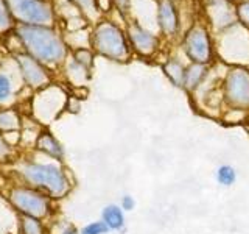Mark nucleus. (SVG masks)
<instances>
[{
  "label": "nucleus",
  "mask_w": 249,
  "mask_h": 234,
  "mask_svg": "<svg viewBox=\"0 0 249 234\" xmlns=\"http://www.w3.org/2000/svg\"><path fill=\"white\" fill-rule=\"evenodd\" d=\"M18 35L37 61H42L45 64H58L66 57L64 44L49 28L22 25L18 30Z\"/></svg>",
  "instance_id": "nucleus-1"
},
{
  "label": "nucleus",
  "mask_w": 249,
  "mask_h": 234,
  "mask_svg": "<svg viewBox=\"0 0 249 234\" xmlns=\"http://www.w3.org/2000/svg\"><path fill=\"white\" fill-rule=\"evenodd\" d=\"M19 172L28 183L42 187L54 198L64 197L70 191V183L66 174L54 164H25Z\"/></svg>",
  "instance_id": "nucleus-2"
},
{
  "label": "nucleus",
  "mask_w": 249,
  "mask_h": 234,
  "mask_svg": "<svg viewBox=\"0 0 249 234\" xmlns=\"http://www.w3.org/2000/svg\"><path fill=\"white\" fill-rule=\"evenodd\" d=\"M224 100L232 109L245 111L249 108V70L233 67L226 74Z\"/></svg>",
  "instance_id": "nucleus-3"
},
{
  "label": "nucleus",
  "mask_w": 249,
  "mask_h": 234,
  "mask_svg": "<svg viewBox=\"0 0 249 234\" xmlns=\"http://www.w3.org/2000/svg\"><path fill=\"white\" fill-rule=\"evenodd\" d=\"M93 45L101 55L111 59L123 61L129 57L123 35L112 23H101L97 28L95 36H93Z\"/></svg>",
  "instance_id": "nucleus-4"
},
{
  "label": "nucleus",
  "mask_w": 249,
  "mask_h": 234,
  "mask_svg": "<svg viewBox=\"0 0 249 234\" xmlns=\"http://www.w3.org/2000/svg\"><path fill=\"white\" fill-rule=\"evenodd\" d=\"M13 16L30 25H47L53 19L50 6L42 0H8Z\"/></svg>",
  "instance_id": "nucleus-5"
},
{
  "label": "nucleus",
  "mask_w": 249,
  "mask_h": 234,
  "mask_svg": "<svg viewBox=\"0 0 249 234\" xmlns=\"http://www.w3.org/2000/svg\"><path fill=\"white\" fill-rule=\"evenodd\" d=\"M10 200L14 208H18L20 213L25 215L41 218L49 214V200H47L42 194L35 192L31 189H23V187H18L13 189L10 194Z\"/></svg>",
  "instance_id": "nucleus-6"
},
{
  "label": "nucleus",
  "mask_w": 249,
  "mask_h": 234,
  "mask_svg": "<svg viewBox=\"0 0 249 234\" xmlns=\"http://www.w3.org/2000/svg\"><path fill=\"white\" fill-rule=\"evenodd\" d=\"M185 52L193 62L199 64H207L212 58V49H210V41L207 31L201 25H195L189 35L185 36Z\"/></svg>",
  "instance_id": "nucleus-7"
},
{
  "label": "nucleus",
  "mask_w": 249,
  "mask_h": 234,
  "mask_svg": "<svg viewBox=\"0 0 249 234\" xmlns=\"http://www.w3.org/2000/svg\"><path fill=\"white\" fill-rule=\"evenodd\" d=\"M18 61L20 66V72L23 75V80L30 86H33V88H42V86L49 83V75L45 74V70L39 66V62L35 58L27 57V55H19Z\"/></svg>",
  "instance_id": "nucleus-8"
},
{
  "label": "nucleus",
  "mask_w": 249,
  "mask_h": 234,
  "mask_svg": "<svg viewBox=\"0 0 249 234\" xmlns=\"http://www.w3.org/2000/svg\"><path fill=\"white\" fill-rule=\"evenodd\" d=\"M129 39L132 45L136 47L139 53L142 55H151L156 47H158V39L151 33H148L143 28H140L136 23H132L129 27Z\"/></svg>",
  "instance_id": "nucleus-9"
},
{
  "label": "nucleus",
  "mask_w": 249,
  "mask_h": 234,
  "mask_svg": "<svg viewBox=\"0 0 249 234\" xmlns=\"http://www.w3.org/2000/svg\"><path fill=\"white\" fill-rule=\"evenodd\" d=\"M159 23L163 33L175 35L178 30V18L175 6L170 0H160L159 2Z\"/></svg>",
  "instance_id": "nucleus-10"
},
{
  "label": "nucleus",
  "mask_w": 249,
  "mask_h": 234,
  "mask_svg": "<svg viewBox=\"0 0 249 234\" xmlns=\"http://www.w3.org/2000/svg\"><path fill=\"white\" fill-rule=\"evenodd\" d=\"M206 75H207V64L193 62L192 66H189L185 69L184 88L189 92H193L202 83V80H204Z\"/></svg>",
  "instance_id": "nucleus-11"
},
{
  "label": "nucleus",
  "mask_w": 249,
  "mask_h": 234,
  "mask_svg": "<svg viewBox=\"0 0 249 234\" xmlns=\"http://www.w3.org/2000/svg\"><path fill=\"white\" fill-rule=\"evenodd\" d=\"M36 145L39 150H42L44 153H47L54 159H62V156H64V148H62V145L52 135H49V133L39 135Z\"/></svg>",
  "instance_id": "nucleus-12"
},
{
  "label": "nucleus",
  "mask_w": 249,
  "mask_h": 234,
  "mask_svg": "<svg viewBox=\"0 0 249 234\" xmlns=\"http://www.w3.org/2000/svg\"><path fill=\"white\" fill-rule=\"evenodd\" d=\"M103 222L106 223V226L109 230L114 231H122L124 228V214L122 206L117 205H109L103 209Z\"/></svg>",
  "instance_id": "nucleus-13"
},
{
  "label": "nucleus",
  "mask_w": 249,
  "mask_h": 234,
  "mask_svg": "<svg viewBox=\"0 0 249 234\" xmlns=\"http://www.w3.org/2000/svg\"><path fill=\"white\" fill-rule=\"evenodd\" d=\"M163 70H165L167 77L170 78L171 81H173L176 86H181L184 88V78H185V67L181 64V62H178L175 59H170L165 62V66H163Z\"/></svg>",
  "instance_id": "nucleus-14"
},
{
  "label": "nucleus",
  "mask_w": 249,
  "mask_h": 234,
  "mask_svg": "<svg viewBox=\"0 0 249 234\" xmlns=\"http://www.w3.org/2000/svg\"><path fill=\"white\" fill-rule=\"evenodd\" d=\"M216 181L224 187H229L237 181V172L232 166H221L216 169Z\"/></svg>",
  "instance_id": "nucleus-15"
},
{
  "label": "nucleus",
  "mask_w": 249,
  "mask_h": 234,
  "mask_svg": "<svg viewBox=\"0 0 249 234\" xmlns=\"http://www.w3.org/2000/svg\"><path fill=\"white\" fill-rule=\"evenodd\" d=\"M19 128V117L13 111L0 113V130L3 131H16Z\"/></svg>",
  "instance_id": "nucleus-16"
},
{
  "label": "nucleus",
  "mask_w": 249,
  "mask_h": 234,
  "mask_svg": "<svg viewBox=\"0 0 249 234\" xmlns=\"http://www.w3.org/2000/svg\"><path fill=\"white\" fill-rule=\"evenodd\" d=\"M20 223H22V233L23 234H44V228H42L41 222L35 217L23 215L20 218Z\"/></svg>",
  "instance_id": "nucleus-17"
},
{
  "label": "nucleus",
  "mask_w": 249,
  "mask_h": 234,
  "mask_svg": "<svg viewBox=\"0 0 249 234\" xmlns=\"http://www.w3.org/2000/svg\"><path fill=\"white\" fill-rule=\"evenodd\" d=\"M13 96V83L11 77L5 72H0V103H6L10 101Z\"/></svg>",
  "instance_id": "nucleus-18"
},
{
  "label": "nucleus",
  "mask_w": 249,
  "mask_h": 234,
  "mask_svg": "<svg viewBox=\"0 0 249 234\" xmlns=\"http://www.w3.org/2000/svg\"><path fill=\"white\" fill-rule=\"evenodd\" d=\"M67 70H69L70 78H72L75 83H81V81L86 80V78H88V70L89 69H86L84 66L80 64V62L73 61V62H70V64H69Z\"/></svg>",
  "instance_id": "nucleus-19"
},
{
  "label": "nucleus",
  "mask_w": 249,
  "mask_h": 234,
  "mask_svg": "<svg viewBox=\"0 0 249 234\" xmlns=\"http://www.w3.org/2000/svg\"><path fill=\"white\" fill-rule=\"evenodd\" d=\"M107 231L109 228L106 226V223L101 220V222H92L89 225H86L80 234H106Z\"/></svg>",
  "instance_id": "nucleus-20"
},
{
  "label": "nucleus",
  "mask_w": 249,
  "mask_h": 234,
  "mask_svg": "<svg viewBox=\"0 0 249 234\" xmlns=\"http://www.w3.org/2000/svg\"><path fill=\"white\" fill-rule=\"evenodd\" d=\"M75 61L80 62V64L84 66L86 69H90V66H92V55L88 50L81 49V50H78L75 53Z\"/></svg>",
  "instance_id": "nucleus-21"
},
{
  "label": "nucleus",
  "mask_w": 249,
  "mask_h": 234,
  "mask_svg": "<svg viewBox=\"0 0 249 234\" xmlns=\"http://www.w3.org/2000/svg\"><path fill=\"white\" fill-rule=\"evenodd\" d=\"M11 25V19H10V13H8L6 6L3 3V0H0V31L6 30Z\"/></svg>",
  "instance_id": "nucleus-22"
},
{
  "label": "nucleus",
  "mask_w": 249,
  "mask_h": 234,
  "mask_svg": "<svg viewBox=\"0 0 249 234\" xmlns=\"http://www.w3.org/2000/svg\"><path fill=\"white\" fill-rule=\"evenodd\" d=\"M237 14H238V19L243 22L246 27H249V2L241 3L237 10Z\"/></svg>",
  "instance_id": "nucleus-23"
},
{
  "label": "nucleus",
  "mask_w": 249,
  "mask_h": 234,
  "mask_svg": "<svg viewBox=\"0 0 249 234\" xmlns=\"http://www.w3.org/2000/svg\"><path fill=\"white\" fill-rule=\"evenodd\" d=\"M11 148L10 145H8L5 142V139L3 137H0V162H5L10 159V156H11Z\"/></svg>",
  "instance_id": "nucleus-24"
},
{
  "label": "nucleus",
  "mask_w": 249,
  "mask_h": 234,
  "mask_svg": "<svg viewBox=\"0 0 249 234\" xmlns=\"http://www.w3.org/2000/svg\"><path fill=\"white\" fill-rule=\"evenodd\" d=\"M3 139H5V142L8 145H14V144H18L19 142V139H20V135H19V131L16 130V131H6L5 135H3Z\"/></svg>",
  "instance_id": "nucleus-25"
},
{
  "label": "nucleus",
  "mask_w": 249,
  "mask_h": 234,
  "mask_svg": "<svg viewBox=\"0 0 249 234\" xmlns=\"http://www.w3.org/2000/svg\"><path fill=\"white\" fill-rule=\"evenodd\" d=\"M136 208V200L134 197H131V195H124L122 198V209L123 211H132Z\"/></svg>",
  "instance_id": "nucleus-26"
},
{
  "label": "nucleus",
  "mask_w": 249,
  "mask_h": 234,
  "mask_svg": "<svg viewBox=\"0 0 249 234\" xmlns=\"http://www.w3.org/2000/svg\"><path fill=\"white\" fill-rule=\"evenodd\" d=\"M73 2L80 5L84 11H90V13L95 11V3H93V0H73Z\"/></svg>",
  "instance_id": "nucleus-27"
},
{
  "label": "nucleus",
  "mask_w": 249,
  "mask_h": 234,
  "mask_svg": "<svg viewBox=\"0 0 249 234\" xmlns=\"http://www.w3.org/2000/svg\"><path fill=\"white\" fill-rule=\"evenodd\" d=\"M61 234H78V230L75 228V226H72V225H67L66 228L62 230Z\"/></svg>",
  "instance_id": "nucleus-28"
},
{
  "label": "nucleus",
  "mask_w": 249,
  "mask_h": 234,
  "mask_svg": "<svg viewBox=\"0 0 249 234\" xmlns=\"http://www.w3.org/2000/svg\"><path fill=\"white\" fill-rule=\"evenodd\" d=\"M115 3L119 5L122 8V11H124L128 8V3H129V0H115Z\"/></svg>",
  "instance_id": "nucleus-29"
},
{
  "label": "nucleus",
  "mask_w": 249,
  "mask_h": 234,
  "mask_svg": "<svg viewBox=\"0 0 249 234\" xmlns=\"http://www.w3.org/2000/svg\"><path fill=\"white\" fill-rule=\"evenodd\" d=\"M170 2H173V0H170Z\"/></svg>",
  "instance_id": "nucleus-30"
},
{
  "label": "nucleus",
  "mask_w": 249,
  "mask_h": 234,
  "mask_svg": "<svg viewBox=\"0 0 249 234\" xmlns=\"http://www.w3.org/2000/svg\"><path fill=\"white\" fill-rule=\"evenodd\" d=\"M248 131H249V127H248Z\"/></svg>",
  "instance_id": "nucleus-31"
}]
</instances>
